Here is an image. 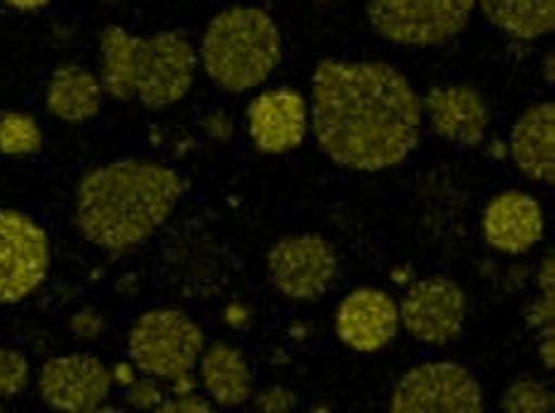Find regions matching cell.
<instances>
[{
	"label": "cell",
	"instance_id": "1",
	"mask_svg": "<svg viewBox=\"0 0 555 413\" xmlns=\"http://www.w3.org/2000/svg\"><path fill=\"white\" fill-rule=\"evenodd\" d=\"M310 135L339 169L380 173L414 154L424 106L412 80L377 59H323L310 75Z\"/></svg>",
	"mask_w": 555,
	"mask_h": 413
},
{
	"label": "cell",
	"instance_id": "2",
	"mask_svg": "<svg viewBox=\"0 0 555 413\" xmlns=\"http://www.w3.org/2000/svg\"><path fill=\"white\" fill-rule=\"evenodd\" d=\"M185 193L188 181L171 166L120 156L80 176L73 195V224L94 248L126 255L171 219Z\"/></svg>",
	"mask_w": 555,
	"mask_h": 413
},
{
	"label": "cell",
	"instance_id": "3",
	"mask_svg": "<svg viewBox=\"0 0 555 413\" xmlns=\"http://www.w3.org/2000/svg\"><path fill=\"white\" fill-rule=\"evenodd\" d=\"M197 51L183 31L132 35L120 25L99 31V77L106 99L164 111L191 94Z\"/></svg>",
	"mask_w": 555,
	"mask_h": 413
},
{
	"label": "cell",
	"instance_id": "4",
	"mask_svg": "<svg viewBox=\"0 0 555 413\" xmlns=\"http://www.w3.org/2000/svg\"><path fill=\"white\" fill-rule=\"evenodd\" d=\"M284 37L276 20L258 5H229L207 22L197 65L217 89L248 94L280 70Z\"/></svg>",
	"mask_w": 555,
	"mask_h": 413
},
{
	"label": "cell",
	"instance_id": "5",
	"mask_svg": "<svg viewBox=\"0 0 555 413\" xmlns=\"http://www.w3.org/2000/svg\"><path fill=\"white\" fill-rule=\"evenodd\" d=\"M207 346L205 327L185 308L157 306L140 312L126 334V353L142 375L169 385L195 373Z\"/></svg>",
	"mask_w": 555,
	"mask_h": 413
},
{
	"label": "cell",
	"instance_id": "6",
	"mask_svg": "<svg viewBox=\"0 0 555 413\" xmlns=\"http://www.w3.org/2000/svg\"><path fill=\"white\" fill-rule=\"evenodd\" d=\"M476 0H369L365 20L377 37L404 49H436L469 27Z\"/></svg>",
	"mask_w": 555,
	"mask_h": 413
},
{
	"label": "cell",
	"instance_id": "7",
	"mask_svg": "<svg viewBox=\"0 0 555 413\" xmlns=\"http://www.w3.org/2000/svg\"><path fill=\"white\" fill-rule=\"evenodd\" d=\"M392 413H481L486 395L469 367L457 361H424L397 377L387 399Z\"/></svg>",
	"mask_w": 555,
	"mask_h": 413
},
{
	"label": "cell",
	"instance_id": "8",
	"mask_svg": "<svg viewBox=\"0 0 555 413\" xmlns=\"http://www.w3.org/2000/svg\"><path fill=\"white\" fill-rule=\"evenodd\" d=\"M51 236L37 217L0 207V306L35 296L51 274Z\"/></svg>",
	"mask_w": 555,
	"mask_h": 413
},
{
	"label": "cell",
	"instance_id": "9",
	"mask_svg": "<svg viewBox=\"0 0 555 413\" xmlns=\"http://www.w3.org/2000/svg\"><path fill=\"white\" fill-rule=\"evenodd\" d=\"M272 286L294 304H315L339 279L335 243L318 233H288L268 250Z\"/></svg>",
	"mask_w": 555,
	"mask_h": 413
},
{
	"label": "cell",
	"instance_id": "10",
	"mask_svg": "<svg viewBox=\"0 0 555 413\" xmlns=\"http://www.w3.org/2000/svg\"><path fill=\"white\" fill-rule=\"evenodd\" d=\"M469 318V296L460 282L446 274L414 279L399 304V322L414 341L448 346L460 339Z\"/></svg>",
	"mask_w": 555,
	"mask_h": 413
},
{
	"label": "cell",
	"instance_id": "11",
	"mask_svg": "<svg viewBox=\"0 0 555 413\" xmlns=\"http://www.w3.org/2000/svg\"><path fill=\"white\" fill-rule=\"evenodd\" d=\"M39 399L61 413H96L111 399V365L87 351L55 353L37 371Z\"/></svg>",
	"mask_w": 555,
	"mask_h": 413
},
{
	"label": "cell",
	"instance_id": "12",
	"mask_svg": "<svg viewBox=\"0 0 555 413\" xmlns=\"http://www.w3.org/2000/svg\"><path fill=\"white\" fill-rule=\"evenodd\" d=\"M310 132V104L301 89L280 85L260 89L246 106V135L262 156H288Z\"/></svg>",
	"mask_w": 555,
	"mask_h": 413
},
{
	"label": "cell",
	"instance_id": "13",
	"mask_svg": "<svg viewBox=\"0 0 555 413\" xmlns=\"http://www.w3.org/2000/svg\"><path fill=\"white\" fill-rule=\"evenodd\" d=\"M546 236V209L529 190L505 188L481 209V238L503 258H521Z\"/></svg>",
	"mask_w": 555,
	"mask_h": 413
},
{
	"label": "cell",
	"instance_id": "14",
	"mask_svg": "<svg viewBox=\"0 0 555 413\" xmlns=\"http://www.w3.org/2000/svg\"><path fill=\"white\" fill-rule=\"evenodd\" d=\"M402 332L399 304L377 286H357L335 310L337 339L357 353H380L390 349Z\"/></svg>",
	"mask_w": 555,
	"mask_h": 413
},
{
	"label": "cell",
	"instance_id": "15",
	"mask_svg": "<svg viewBox=\"0 0 555 413\" xmlns=\"http://www.w3.org/2000/svg\"><path fill=\"white\" fill-rule=\"evenodd\" d=\"M433 135L460 147H479L493 122V111L474 85H436L421 96Z\"/></svg>",
	"mask_w": 555,
	"mask_h": 413
},
{
	"label": "cell",
	"instance_id": "16",
	"mask_svg": "<svg viewBox=\"0 0 555 413\" xmlns=\"http://www.w3.org/2000/svg\"><path fill=\"white\" fill-rule=\"evenodd\" d=\"M195 371L199 389L219 409L246 406L258 389V375H255L250 356L236 341H207Z\"/></svg>",
	"mask_w": 555,
	"mask_h": 413
},
{
	"label": "cell",
	"instance_id": "17",
	"mask_svg": "<svg viewBox=\"0 0 555 413\" xmlns=\"http://www.w3.org/2000/svg\"><path fill=\"white\" fill-rule=\"evenodd\" d=\"M515 169L537 185L555 183V104L537 102L517 116L507 140Z\"/></svg>",
	"mask_w": 555,
	"mask_h": 413
},
{
	"label": "cell",
	"instance_id": "18",
	"mask_svg": "<svg viewBox=\"0 0 555 413\" xmlns=\"http://www.w3.org/2000/svg\"><path fill=\"white\" fill-rule=\"evenodd\" d=\"M106 92L102 77L90 65L68 61L55 65L49 75L43 104L49 116L68 122V126H82L102 114Z\"/></svg>",
	"mask_w": 555,
	"mask_h": 413
},
{
	"label": "cell",
	"instance_id": "19",
	"mask_svg": "<svg viewBox=\"0 0 555 413\" xmlns=\"http://www.w3.org/2000/svg\"><path fill=\"white\" fill-rule=\"evenodd\" d=\"M476 10L515 41H537L555 29V0H476Z\"/></svg>",
	"mask_w": 555,
	"mask_h": 413
},
{
	"label": "cell",
	"instance_id": "20",
	"mask_svg": "<svg viewBox=\"0 0 555 413\" xmlns=\"http://www.w3.org/2000/svg\"><path fill=\"white\" fill-rule=\"evenodd\" d=\"M537 296L529 300L525 310V322L537 339V353L546 371L555 367V255L546 250L537 274Z\"/></svg>",
	"mask_w": 555,
	"mask_h": 413
},
{
	"label": "cell",
	"instance_id": "21",
	"mask_svg": "<svg viewBox=\"0 0 555 413\" xmlns=\"http://www.w3.org/2000/svg\"><path fill=\"white\" fill-rule=\"evenodd\" d=\"M47 132L31 111H0V154L5 159H31L43 150Z\"/></svg>",
	"mask_w": 555,
	"mask_h": 413
},
{
	"label": "cell",
	"instance_id": "22",
	"mask_svg": "<svg viewBox=\"0 0 555 413\" xmlns=\"http://www.w3.org/2000/svg\"><path fill=\"white\" fill-rule=\"evenodd\" d=\"M501 409L507 413H553L555 392L537 377H517L503 392Z\"/></svg>",
	"mask_w": 555,
	"mask_h": 413
},
{
	"label": "cell",
	"instance_id": "23",
	"mask_svg": "<svg viewBox=\"0 0 555 413\" xmlns=\"http://www.w3.org/2000/svg\"><path fill=\"white\" fill-rule=\"evenodd\" d=\"M35 383V365L17 346L0 344V401L17 399Z\"/></svg>",
	"mask_w": 555,
	"mask_h": 413
},
{
	"label": "cell",
	"instance_id": "24",
	"mask_svg": "<svg viewBox=\"0 0 555 413\" xmlns=\"http://www.w3.org/2000/svg\"><path fill=\"white\" fill-rule=\"evenodd\" d=\"M124 397L128 401V406L135 411H159L164 399L169 395H166L164 383H159V379H154L150 375H140L135 383H132L128 389H124Z\"/></svg>",
	"mask_w": 555,
	"mask_h": 413
},
{
	"label": "cell",
	"instance_id": "25",
	"mask_svg": "<svg viewBox=\"0 0 555 413\" xmlns=\"http://www.w3.org/2000/svg\"><path fill=\"white\" fill-rule=\"evenodd\" d=\"M108 330V320L102 310L85 306L75 310L68 318V332L77 341H96L102 339Z\"/></svg>",
	"mask_w": 555,
	"mask_h": 413
},
{
	"label": "cell",
	"instance_id": "26",
	"mask_svg": "<svg viewBox=\"0 0 555 413\" xmlns=\"http://www.w3.org/2000/svg\"><path fill=\"white\" fill-rule=\"evenodd\" d=\"M253 409L262 411V413H288L298 406V395L294 389L282 387V385H272V387H262L255 389L253 395Z\"/></svg>",
	"mask_w": 555,
	"mask_h": 413
},
{
	"label": "cell",
	"instance_id": "27",
	"mask_svg": "<svg viewBox=\"0 0 555 413\" xmlns=\"http://www.w3.org/2000/svg\"><path fill=\"white\" fill-rule=\"evenodd\" d=\"M199 128H203V135L215 144H227L236 135V126H233V120L224 108L207 111L203 120H199Z\"/></svg>",
	"mask_w": 555,
	"mask_h": 413
},
{
	"label": "cell",
	"instance_id": "28",
	"mask_svg": "<svg viewBox=\"0 0 555 413\" xmlns=\"http://www.w3.org/2000/svg\"><path fill=\"white\" fill-rule=\"evenodd\" d=\"M215 411V404L209 401L207 395L191 392V395H171L164 399V404L159 406V413H209Z\"/></svg>",
	"mask_w": 555,
	"mask_h": 413
},
{
	"label": "cell",
	"instance_id": "29",
	"mask_svg": "<svg viewBox=\"0 0 555 413\" xmlns=\"http://www.w3.org/2000/svg\"><path fill=\"white\" fill-rule=\"evenodd\" d=\"M221 322L231 332H248L255 322V312L248 304L243 300H229V304L221 308Z\"/></svg>",
	"mask_w": 555,
	"mask_h": 413
},
{
	"label": "cell",
	"instance_id": "30",
	"mask_svg": "<svg viewBox=\"0 0 555 413\" xmlns=\"http://www.w3.org/2000/svg\"><path fill=\"white\" fill-rule=\"evenodd\" d=\"M142 373L135 367L130 359L128 361H118L111 365V379H114V387L118 389H128Z\"/></svg>",
	"mask_w": 555,
	"mask_h": 413
},
{
	"label": "cell",
	"instance_id": "31",
	"mask_svg": "<svg viewBox=\"0 0 555 413\" xmlns=\"http://www.w3.org/2000/svg\"><path fill=\"white\" fill-rule=\"evenodd\" d=\"M169 389H171V395H191V392H197L199 389V379H197V375L195 373H185V375H181V377H176L173 383H169Z\"/></svg>",
	"mask_w": 555,
	"mask_h": 413
},
{
	"label": "cell",
	"instance_id": "32",
	"mask_svg": "<svg viewBox=\"0 0 555 413\" xmlns=\"http://www.w3.org/2000/svg\"><path fill=\"white\" fill-rule=\"evenodd\" d=\"M3 3L17 13H39V10H47L53 0H3Z\"/></svg>",
	"mask_w": 555,
	"mask_h": 413
},
{
	"label": "cell",
	"instance_id": "33",
	"mask_svg": "<svg viewBox=\"0 0 555 413\" xmlns=\"http://www.w3.org/2000/svg\"><path fill=\"white\" fill-rule=\"evenodd\" d=\"M414 279H416V274H414V267L412 264H397V267H392V270H390V282L395 286L406 288L409 284L414 282Z\"/></svg>",
	"mask_w": 555,
	"mask_h": 413
},
{
	"label": "cell",
	"instance_id": "34",
	"mask_svg": "<svg viewBox=\"0 0 555 413\" xmlns=\"http://www.w3.org/2000/svg\"><path fill=\"white\" fill-rule=\"evenodd\" d=\"M310 334H313V325H310V322H306V320H296V322H292V325H288V337L296 339V341H306Z\"/></svg>",
	"mask_w": 555,
	"mask_h": 413
},
{
	"label": "cell",
	"instance_id": "35",
	"mask_svg": "<svg viewBox=\"0 0 555 413\" xmlns=\"http://www.w3.org/2000/svg\"><path fill=\"white\" fill-rule=\"evenodd\" d=\"M541 75H543V80H546L548 85L555 82V55H553V51H548L546 55H543Z\"/></svg>",
	"mask_w": 555,
	"mask_h": 413
},
{
	"label": "cell",
	"instance_id": "36",
	"mask_svg": "<svg viewBox=\"0 0 555 413\" xmlns=\"http://www.w3.org/2000/svg\"><path fill=\"white\" fill-rule=\"evenodd\" d=\"M488 154H491L493 159H507V144L495 138V140L488 142Z\"/></svg>",
	"mask_w": 555,
	"mask_h": 413
},
{
	"label": "cell",
	"instance_id": "37",
	"mask_svg": "<svg viewBox=\"0 0 555 413\" xmlns=\"http://www.w3.org/2000/svg\"><path fill=\"white\" fill-rule=\"evenodd\" d=\"M0 411H3V401H0Z\"/></svg>",
	"mask_w": 555,
	"mask_h": 413
}]
</instances>
